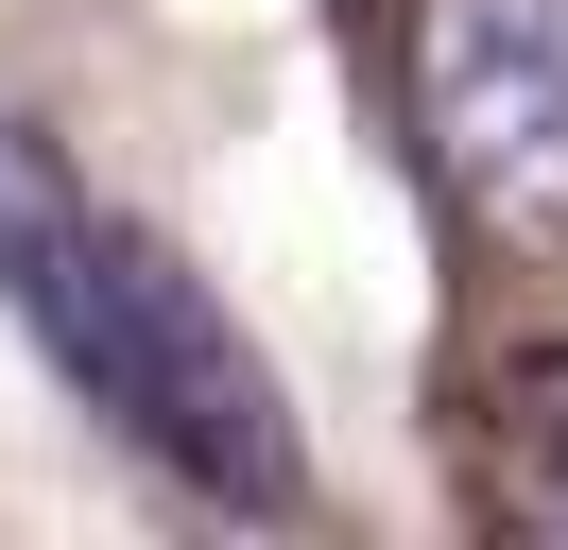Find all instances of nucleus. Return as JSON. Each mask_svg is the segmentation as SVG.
Listing matches in <instances>:
<instances>
[{"label": "nucleus", "instance_id": "1", "mask_svg": "<svg viewBox=\"0 0 568 550\" xmlns=\"http://www.w3.org/2000/svg\"><path fill=\"white\" fill-rule=\"evenodd\" d=\"M0 309H18V327L52 344V378H70L104 430H139L190 499H224V516H293L311 499V447H293L276 361L242 344V309H224L173 241H139L121 206H87L36 121H0Z\"/></svg>", "mask_w": 568, "mask_h": 550}, {"label": "nucleus", "instance_id": "2", "mask_svg": "<svg viewBox=\"0 0 568 550\" xmlns=\"http://www.w3.org/2000/svg\"><path fill=\"white\" fill-rule=\"evenodd\" d=\"M414 121L483 224H568V0H430Z\"/></svg>", "mask_w": 568, "mask_h": 550}]
</instances>
